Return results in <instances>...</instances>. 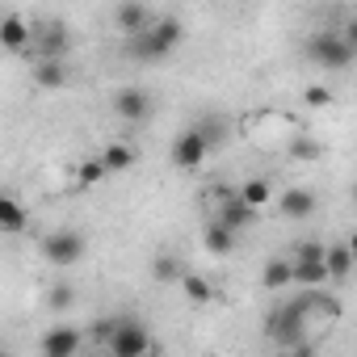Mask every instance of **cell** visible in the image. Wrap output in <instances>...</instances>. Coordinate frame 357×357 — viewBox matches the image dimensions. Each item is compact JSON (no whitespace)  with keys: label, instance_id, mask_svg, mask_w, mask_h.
Masks as SVG:
<instances>
[{"label":"cell","instance_id":"1","mask_svg":"<svg viewBox=\"0 0 357 357\" xmlns=\"http://www.w3.org/2000/svg\"><path fill=\"white\" fill-rule=\"evenodd\" d=\"M181 38H185V26L176 22V17H155L143 34H135V38H126V55L130 59H143V63H151V59H164V55H172L176 47H181Z\"/></svg>","mask_w":357,"mask_h":357},{"label":"cell","instance_id":"14","mask_svg":"<svg viewBox=\"0 0 357 357\" xmlns=\"http://www.w3.org/2000/svg\"><path fill=\"white\" fill-rule=\"evenodd\" d=\"M278 211L286 215V219H307V215H315V194L311 190H286L282 198H278Z\"/></svg>","mask_w":357,"mask_h":357},{"label":"cell","instance_id":"20","mask_svg":"<svg viewBox=\"0 0 357 357\" xmlns=\"http://www.w3.org/2000/svg\"><path fill=\"white\" fill-rule=\"evenodd\" d=\"M324 282H328V265H324V261H294V286L319 290Z\"/></svg>","mask_w":357,"mask_h":357},{"label":"cell","instance_id":"27","mask_svg":"<svg viewBox=\"0 0 357 357\" xmlns=\"http://www.w3.org/2000/svg\"><path fill=\"white\" fill-rule=\"evenodd\" d=\"M303 101H307L311 109H328L336 97H332V89H324V84H307V89H303Z\"/></svg>","mask_w":357,"mask_h":357},{"label":"cell","instance_id":"12","mask_svg":"<svg viewBox=\"0 0 357 357\" xmlns=\"http://www.w3.org/2000/svg\"><path fill=\"white\" fill-rule=\"evenodd\" d=\"M215 219H219L223 227H231V231L240 236L244 227H252V223H257V211H252V206H244V202H240V194H231V198H227V202L219 206V215H215Z\"/></svg>","mask_w":357,"mask_h":357},{"label":"cell","instance_id":"30","mask_svg":"<svg viewBox=\"0 0 357 357\" xmlns=\"http://www.w3.org/2000/svg\"><path fill=\"white\" fill-rule=\"evenodd\" d=\"M328 257V248H319L315 240H307V244H298V252H294V261H324Z\"/></svg>","mask_w":357,"mask_h":357},{"label":"cell","instance_id":"2","mask_svg":"<svg viewBox=\"0 0 357 357\" xmlns=\"http://www.w3.org/2000/svg\"><path fill=\"white\" fill-rule=\"evenodd\" d=\"M315 315V307H311V290H303L298 298H290V303H282V307H273L269 311V319H265V336L273 340V344H303V332H307V319Z\"/></svg>","mask_w":357,"mask_h":357},{"label":"cell","instance_id":"34","mask_svg":"<svg viewBox=\"0 0 357 357\" xmlns=\"http://www.w3.org/2000/svg\"><path fill=\"white\" fill-rule=\"evenodd\" d=\"M349 194H353V206H357V181H353V190H349Z\"/></svg>","mask_w":357,"mask_h":357},{"label":"cell","instance_id":"3","mask_svg":"<svg viewBox=\"0 0 357 357\" xmlns=\"http://www.w3.org/2000/svg\"><path fill=\"white\" fill-rule=\"evenodd\" d=\"M303 55L311 59V63H319V68H349L353 59H357V51L340 38V30H315L307 43H303Z\"/></svg>","mask_w":357,"mask_h":357},{"label":"cell","instance_id":"26","mask_svg":"<svg viewBox=\"0 0 357 357\" xmlns=\"http://www.w3.org/2000/svg\"><path fill=\"white\" fill-rule=\"evenodd\" d=\"M76 303V290L68 286V282H59V286H51L47 290V307H55V311H68Z\"/></svg>","mask_w":357,"mask_h":357},{"label":"cell","instance_id":"22","mask_svg":"<svg viewBox=\"0 0 357 357\" xmlns=\"http://www.w3.org/2000/svg\"><path fill=\"white\" fill-rule=\"evenodd\" d=\"M181 290H185V298H190L194 307H206V303L215 298V290H211V282H206L202 273H185V282H181Z\"/></svg>","mask_w":357,"mask_h":357},{"label":"cell","instance_id":"17","mask_svg":"<svg viewBox=\"0 0 357 357\" xmlns=\"http://www.w3.org/2000/svg\"><path fill=\"white\" fill-rule=\"evenodd\" d=\"M26 211H22V202L13 198V194H5L0 198V227H5V236H22L26 231Z\"/></svg>","mask_w":357,"mask_h":357},{"label":"cell","instance_id":"32","mask_svg":"<svg viewBox=\"0 0 357 357\" xmlns=\"http://www.w3.org/2000/svg\"><path fill=\"white\" fill-rule=\"evenodd\" d=\"M290 357H315V349H311V344H294Z\"/></svg>","mask_w":357,"mask_h":357},{"label":"cell","instance_id":"23","mask_svg":"<svg viewBox=\"0 0 357 357\" xmlns=\"http://www.w3.org/2000/svg\"><path fill=\"white\" fill-rule=\"evenodd\" d=\"M151 278L155 282H185V265L176 257H155L151 261Z\"/></svg>","mask_w":357,"mask_h":357},{"label":"cell","instance_id":"16","mask_svg":"<svg viewBox=\"0 0 357 357\" xmlns=\"http://www.w3.org/2000/svg\"><path fill=\"white\" fill-rule=\"evenodd\" d=\"M101 164H105V172L114 176V172H130L135 164H139V151L135 147H126V143H109L105 151H101Z\"/></svg>","mask_w":357,"mask_h":357},{"label":"cell","instance_id":"8","mask_svg":"<svg viewBox=\"0 0 357 357\" xmlns=\"http://www.w3.org/2000/svg\"><path fill=\"white\" fill-rule=\"evenodd\" d=\"M114 114H118L122 122H143V118L151 114V93L139 89V84L118 89V93H114Z\"/></svg>","mask_w":357,"mask_h":357},{"label":"cell","instance_id":"15","mask_svg":"<svg viewBox=\"0 0 357 357\" xmlns=\"http://www.w3.org/2000/svg\"><path fill=\"white\" fill-rule=\"evenodd\" d=\"M202 248H206L211 257H231V252H236V231L215 219V223H206V231H202Z\"/></svg>","mask_w":357,"mask_h":357},{"label":"cell","instance_id":"19","mask_svg":"<svg viewBox=\"0 0 357 357\" xmlns=\"http://www.w3.org/2000/svg\"><path fill=\"white\" fill-rule=\"evenodd\" d=\"M324 265H328V278H336V282H340V278H349V273L357 269V257L349 252V244H332V248H328V257H324Z\"/></svg>","mask_w":357,"mask_h":357},{"label":"cell","instance_id":"29","mask_svg":"<svg viewBox=\"0 0 357 357\" xmlns=\"http://www.w3.org/2000/svg\"><path fill=\"white\" fill-rule=\"evenodd\" d=\"M118 328H122V319H97V324L89 328V336H93L97 344H109V340L118 336Z\"/></svg>","mask_w":357,"mask_h":357},{"label":"cell","instance_id":"33","mask_svg":"<svg viewBox=\"0 0 357 357\" xmlns=\"http://www.w3.org/2000/svg\"><path fill=\"white\" fill-rule=\"evenodd\" d=\"M344 244H349V252H353V257H357V231H353V236H349V240H344Z\"/></svg>","mask_w":357,"mask_h":357},{"label":"cell","instance_id":"4","mask_svg":"<svg viewBox=\"0 0 357 357\" xmlns=\"http://www.w3.org/2000/svg\"><path fill=\"white\" fill-rule=\"evenodd\" d=\"M84 252H89V244H84V236H80L76 227H59V231L43 236V257H47V265H55V269L80 265Z\"/></svg>","mask_w":357,"mask_h":357},{"label":"cell","instance_id":"7","mask_svg":"<svg viewBox=\"0 0 357 357\" xmlns=\"http://www.w3.org/2000/svg\"><path fill=\"white\" fill-rule=\"evenodd\" d=\"M34 63H47V59H63L68 55V30L59 22H47V26H34V47H30Z\"/></svg>","mask_w":357,"mask_h":357},{"label":"cell","instance_id":"5","mask_svg":"<svg viewBox=\"0 0 357 357\" xmlns=\"http://www.w3.org/2000/svg\"><path fill=\"white\" fill-rule=\"evenodd\" d=\"M109 357H151V332L139 319H122L118 336L109 340Z\"/></svg>","mask_w":357,"mask_h":357},{"label":"cell","instance_id":"25","mask_svg":"<svg viewBox=\"0 0 357 357\" xmlns=\"http://www.w3.org/2000/svg\"><path fill=\"white\" fill-rule=\"evenodd\" d=\"M76 176H80V185H101L109 172H105V164H101V155H97V160H84V164L76 168Z\"/></svg>","mask_w":357,"mask_h":357},{"label":"cell","instance_id":"31","mask_svg":"<svg viewBox=\"0 0 357 357\" xmlns=\"http://www.w3.org/2000/svg\"><path fill=\"white\" fill-rule=\"evenodd\" d=\"M340 38H344V43H349V47H353V51H357V22H349V26H344V30H340Z\"/></svg>","mask_w":357,"mask_h":357},{"label":"cell","instance_id":"24","mask_svg":"<svg viewBox=\"0 0 357 357\" xmlns=\"http://www.w3.org/2000/svg\"><path fill=\"white\" fill-rule=\"evenodd\" d=\"M290 155H294V160H303V164H311V160H319V155H324V147H319L311 135H294V139H290Z\"/></svg>","mask_w":357,"mask_h":357},{"label":"cell","instance_id":"6","mask_svg":"<svg viewBox=\"0 0 357 357\" xmlns=\"http://www.w3.org/2000/svg\"><path fill=\"white\" fill-rule=\"evenodd\" d=\"M211 155V143H206V135L198 130V126H185L181 135H176V143H172V164L176 168H202V160Z\"/></svg>","mask_w":357,"mask_h":357},{"label":"cell","instance_id":"10","mask_svg":"<svg viewBox=\"0 0 357 357\" xmlns=\"http://www.w3.org/2000/svg\"><path fill=\"white\" fill-rule=\"evenodd\" d=\"M38 349H43V357H76V349H80V332H76L72 324H55V328L43 332Z\"/></svg>","mask_w":357,"mask_h":357},{"label":"cell","instance_id":"11","mask_svg":"<svg viewBox=\"0 0 357 357\" xmlns=\"http://www.w3.org/2000/svg\"><path fill=\"white\" fill-rule=\"evenodd\" d=\"M72 72H68V59H47V63H34V84L43 93H55V89H68Z\"/></svg>","mask_w":357,"mask_h":357},{"label":"cell","instance_id":"21","mask_svg":"<svg viewBox=\"0 0 357 357\" xmlns=\"http://www.w3.org/2000/svg\"><path fill=\"white\" fill-rule=\"evenodd\" d=\"M261 282H265V290H282V286H290L294 282V261H265V273H261Z\"/></svg>","mask_w":357,"mask_h":357},{"label":"cell","instance_id":"28","mask_svg":"<svg viewBox=\"0 0 357 357\" xmlns=\"http://www.w3.org/2000/svg\"><path fill=\"white\" fill-rule=\"evenodd\" d=\"M198 130H202V135H206V143L215 147V143H223V139H227V118H202V122H198Z\"/></svg>","mask_w":357,"mask_h":357},{"label":"cell","instance_id":"9","mask_svg":"<svg viewBox=\"0 0 357 357\" xmlns=\"http://www.w3.org/2000/svg\"><path fill=\"white\" fill-rule=\"evenodd\" d=\"M0 47L13 51V55L30 51V47H34V26H30L22 13H5V22H0Z\"/></svg>","mask_w":357,"mask_h":357},{"label":"cell","instance_id":"18","mask_svg":"<svg viewBox=\"0 0 357 357\" xmlns=\"http://www.w3.org/2000/svg\"><path fill=\"white\" fill-rule=\"evenodd\" d=\"M236 194H240V202H244V206H252V211H261V206H269V202H273V185L265 181V176H252V181H244Z\"/></svg>","mask_w":357,"mask_h":357},{"label":"cell","instance_id":"13","mask_svg":"<svg viewBox=\"0 0 357 357\" xmlns=\"http://www.w3.org/2000/svg\"><path fill=\"white\" fill-rule=\"evenodd\" d=\"M114 22H118V30H122L126 38H135V34H143L155 17L147 13V5H118V9H114Z\"/></svg>","mask_w":357,"mask_h":357}]
</instances>
